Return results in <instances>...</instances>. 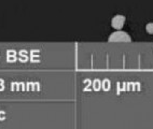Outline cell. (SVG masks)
Masks as SVG:
<instances>
[{"mask_svg": "<svg viewBox=\"0 0 153 129\" xmlns=\"http://www.w3.org/2000/svg\"><path fill=\"white\" fill-rule=\"evenodd\" d=\"M146 30H147L148 33L153 35V23H149V24H147V26H146Z\"/></svg>", "mask_w": 153, "mask_h": 129, "instance_id": "obj_3", "label": "cell"}, {"mask_svg": "<svg viewBox=\"0 0 153 129\" xmlns=\"http://www.w3.org/2000/svg\"><path fill=\"white\" fill-rule=\"evenodd\" d=\"M124 23H125V16L120 15V14H119V15H115L111 21L112 27L114 28V29H117V30H121V29L123 28Z\"/></svg>", "mask_w": 153, "mask_h": 129, "instance_id": "obj_2", "label": "cell"}, {"mask_svg": "<svg viewBox=\"0 0 153 129\" xmlns=\"http://www.w3.org/2000/svg\"><path fill=\"white\" fill-rule=\"evenodd\" d=\"M109 42H131V39L128 36V33L124 32L122 30H117L113 32L108 39Z\"/></svg>", "mask_w": 153, "mask_h": 129, "instance_id": "obj_1", "label": "cell"}]
</instances>
